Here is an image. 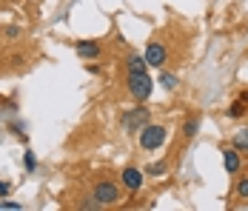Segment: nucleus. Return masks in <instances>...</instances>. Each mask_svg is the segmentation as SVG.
Segmentation results:
<instances>
[{
    "instance_id": "nucleus-10",
    "label": "nucleus",
    "mask_w": 248,
    "mask_h": 211,
    "mask_svg": "<svg viewBox=\"0 0 248 211\" xmlns=\"http://www.w3.org/2000/svg\"><path fill=\"white\" fill-rule=\"evenodd\" d=\"M157 80H160V86H163L166 92H174V89L180 86V77L171 74V71H166V69H160V77H157Z\"/></svg>"
},
{
    "instance_id": "nucleus-14",
    "label": "nucleus",
    "mask_w": 248,
    "mask_h": 211,
    "mask_svg": "<svg viewBox=\"0 0 248 211\" xmlns=\"http://www.w3.org/2000/svg\"><path fill=\"white\" fill-rule=\"evenodd\" d=\"M143 171H146V177H166V174H169V165L166 163H151V165H146Z\"/></svg>"
},
{
    "instance_id": "nucleus-6",
    "label": "nucleus",
    "mask_w": 248,
    "mask_h": 211,
    "mask_svg": "<svg viewBox=\"0 0 248 211\" xmlns=\"http://www.w3.org/2000/svg\"><path fill=\"white\" fill-rule=\"evenodd\" d=\"M120 186L125 191H131V194H137L140 188L146 186V171L137 168V165H125L123 171H120Z\"/></svg>"
},
{
    "instance_id": "nucleus-8",
    "label": "nucleus",
    "mask_w": 248,
    "mask_h": 211,
    "mask_svg": "<svg viewBox=\"0 0 248 211\" xmlns=\"http://www.w3.org/2000/svg\"><path fill=\"white\" fill-rule=\"evenodd\" d=\"M223 165L225 171L234 177V174H240V168H243V154L231 146V148H223Z\"/></svg>"
},
{
    "instance_id": "nucleus-20",
    "label": "nucleus",
    "mask_w": 248,
    "mask_h": 211,
    "mask_svg": "<svg viewBox=\"0 0 248 211\" xmlns=\"http://www.w3.org/2000/svg\"><path fill=\"white\" fill-rule=\"evenodd\" d=\"M237 100H240V103H243V106H248V89H243V92L237 94Z\"/></svg>"
},
{
    "instance_id": "nucleus-5",
    "label": "nucleus",
    "mask_w": 248,
    "mask_h": 211,
    "mask_svg": "<svg viewBox=\"0 0 248 211\" xmlns=\"http://www.w3.org/2000/svg\"><path fill=\"white\" fill-rule=\"evenodd\" d=\"M146 63H149V69H166V63H169V49H166V43L160 40V37H151L149 46H146Z\"/></svg>"
},
{
    "instance_id": "nucleus-18",
    "label": "nucleus",
    "mask_w": 248,
    "mask_h": 211,
    "mask_svg": "<svg viewBox=\"0 0 248 211\" xmlns=\"http://www.w3.org/2000/svg\"><path fill=\"white\" fill-rule=\"evenodd\" d=\"M23 165H26V171H29V174L37 168V160H34V154H31V151H26V154H23Z\"/></svg>"
},
{
    "instance_id": "nucleus-17",
    "label": "nucleus",
    "mask_w": 248,
    "mask_h": 211,
    "mask_svg": "<svg viewBox=\"0 0 248 211\" xmlns=\"http://www.w3.org/2000/svg\"><path fill=\"white\" fill-rule=\"evenodd\" d=\"M3 34H6L9 40H17V37L23 34V29H20V26H6V29H3Z\"/></svg>"
},
{
    "instance_id": "nucleus-7",
    "label": "nucleus",
    "mask_w": 248,
    "mask_h": 211,
    "mask_svg": "<svg viewBox=\"0 0 248 211\" xmlns=\"http://www.w3.org/2000/svg\"><path fill=\"white\" fill-rule=\"evenodd\" d=\"M75 51H77V57H83V60H97L103 54V46L97 40H75Z\"/></svg>"
},
{
    "instance_id": "nucleus-15",
    "label": "nucleus",
    "mask_w": 248,
    "mask_h": 211,
    "mask_svg": "<svg viewBox=\"0 0 248 211\" xmlns=\"http://www.w3.org/2000/svg\"><path fill=\"white\" fill-rule=\"evenodd\" d=\"M237 197L240 200H248V177H240L237 180Z\"/></svg>"
},
{
    "instance_id": "nucleus-19",
    "label": "nucleus",
    "mask_w": 248,
    "mask_h": 211,
    "mask_svg": "<svg viewBox=\"0 0 248 211\" xmlns=\"http://www.w3.org/2000/svg\"><path fill=\"white\" fill-rule=\"evenodd\" d=\"M12 191V183H6V180H0V197H6Z\"/></svg>"
},
{
    "instance_id": "nucleus-12",
    "label": "nucleus",
    "mask_w": 248,
    "mask_h": 211,
    "mask_svg": "<svg viewBox=\"0 0 248 211\" xmlns=\"http://www.w3.org/2000/svg\"><path fill=\"white\" fill-rule=\"evenodd\" d=\"M231 146H234L240 154H248V129H240V131L231 137Z\"/></svg>"
},
{
    "instance_id": "nucleus-1",
    "label": "nucleus",
    "mask_w": 248,
    "mask_h": 211,
    "mask_svg": "<svg viewBox=\"0 0 248 211\" xmlns=\"http://www.w3.org/2000/svg\"><path fill=\"white\" fill-rule=\"evenodd\" d=\"M125 89L137 103H146L154 94V80L149 77V71H128L125 74Z\"/></svg>"
},
{
    "instance_id": "nucleus-9",
    "label": "nucleus",
    "mask_w": 248,
    "mask_h": 211,
    "mask_svg": "<svg viewBox=\"0 0 248 211\" xmlns=\"http://www.w3.org/2000/svg\"><path fill=\"white\" fill-rule=\"evenodd\" d=\"M125 69L128 71H149V63H146L143 54H134V51H131V54L125 57Z\"/></svg>"
},
{
    "instance_id": "nucleus-4",
    "label": "nucleus",
    "mask_w": 248,
    "mask_h": 211,
    "mask_svg": "<svg viewBox=\"0 0 248 211\" xmlns=\"http://www.w3.org/2000/svg\"><path fill=\"white\" fill-rule=\"evenodd\" d=\"M120 123H123L125 134H137L146 123H151V109L149 106H143V103H137L134 109H125L123 117H120Z\"/></svg>"
},
{
    "instance_id": "nucleus-3",
    "label": "nucleus",
    "mask_w": 248,
    "mask_h": 211,
    "mask_svg": "<svg viewBox=\"0 0 248 211\" xmlns=\"http://www.w3.org/2000/svg\"><path fill=\"white\" fill-rule=\"evenodd\" d=\"M92 200L97 203V209H108L120 203V186L114 180H97L92 188Z\"/></svg>"
},
{
    "instance_id": "nucleus-16",
    "label": "nucleus",
    "mask_w": 248,
    "mask_h": 211,
    "mask_svg": "<svg viewBox=\"0 0 248 211\" xmlns=\"http://www.w3.org/2000/svg\"><path fill=\"white\" fill-rule=\"evenodd\" d=\"M0 209H3V211H20V209H23V203H15V200L0 197Z\"/></svg>"
},
{
    "instance_id": "nucleus-13",
    "label": "nucleus",
    "mask_w": 248,
    "mask_h": 211,
    "mask_svg": "<svg viewBox=\"0 0 248 211\" xmlns=\"http://www.w3.org/2000/svg\"><path fill=\"white\" fill-rule=\"evenodd\" d=\"M246 114H248V106H243L240 100H234V103L228 106V117L231 120H243Z\"/></svg>"
},
{
    "instance_id": "nucleus-2",
    "label": "nucleus",
    "mask_w": 248,
    "mask_h": 211,
    "mask_svg": "<svg viewBox=\"0 0 248 211\" xmlns=\"http://www.w3.org/2000/svg\"><path fill=\"white\" fill-rule=\"evenodd\" d=\"M137 140H140L143 151H157L160 146H166V140H169V129L163 123H146L137 131Z\"/></svg>"
},
{
    "instance_id": "nucleus-11",
    "label": "nucleus",
    "mask_w": 248,
    "mask_h": 211,
    "mask_svg": "<svg viewBox=\"0 0 248 211\" xmlns=\"http://www.w3.org/2000/svg\"><path fill=\"white\" fill-rule=\"evenodd\" d=\"M197 131H200V117L197 114H191V117L183 123V137H186V140H194Z\"/></svg>"
}]
</instances>
